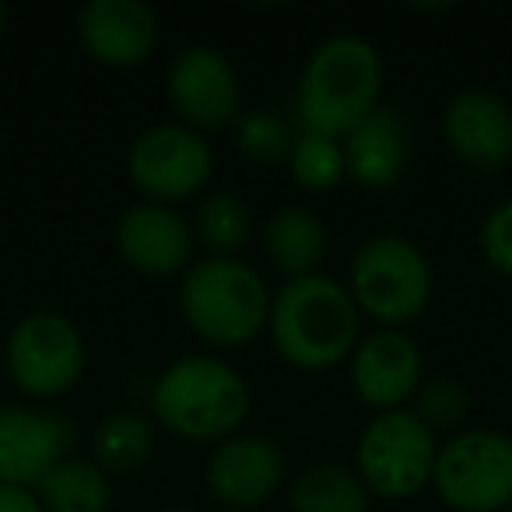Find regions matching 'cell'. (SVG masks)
I'll list each match as a JSON object with an SVG mask.
<instances>
[{
	"label": "cell",
	"mask_w": 512,
	"mask_h": 512,
	"mask_svg": "<svg viewBox=\"0 0 512 512\" xmlns=\"http://www.w3.org/2000/svg\"><path fill=\"white\" fill-rule=\"evenodd\" d=\"M249 386L214 355H183L162 369L151 386V414L186 442H225L249 418Z\"/></svg>",
	"instance_id": "cell-3"
},
{
	"label": "cell",
	"mask_w": 512,
	"mask_h": 512,
	"mask_svg": "<svg viewBox=\"0 0 512 512\" xmlns=\"http://www.w3.org/2000/svg\"><path fill=\"white\" fill-rule=\"evenodd\" d=\"M407 411L418 421H425V428H432L435 435L439 432L456 435L470 414V393L460 379L432 376L418 386V393H414V400L407 404Z\"/></svg>",
	"instance_id": "cell-24"
},
{
	"label": "cell",
	"mask_w": 512,
	"mask_h": 512,
	"mask_svg": "<svg viewBox=\"0 0 512 512\" xmlns=\"http://www.w3.org/2000/svg\"><path fill=\"white\" fill-rule=\"evenodd\" d=\"M74 449V425L39 407H0V484L36 488Z\"/></svg>",
	"instance_id": "cell-14"
},
{
	"label": "cell",
	"mask_w": 512,
	"mask_h": 512,
	"mask_svg": "<svg viewBox=\"0 0 512 512\" xmlns=\"http://www.w3.org/2000/svg\"><path fill=\"white\" fill-rule=\"evenodd\" d=\"M505 512H512V502H509V509H505Z\"/></svg>",
	"instance_id": "cell-31"
},
{
	"label": "cell",
	"mask_w": 512,
	"mask_h": 512,
	"mask_svg": "<svg viewBox=\"0 0 512 512\" xmlns=\"http://www.w3.org/2000/svg\"><path fill=\"white\" fill-rule=\"evenodd\" d=\"M383 95V57L362 36H330L302 64L295 85L299 130L327 137H348Z\"/></svg>",
	"instance_id": "cell-2"
},
{
	"label": "cell",
	"mask_w": 512,
	"mask_h": 512,
	"mask_svg": "<svg viewBox=\"0 0 512 512\" xmlns=\"http://www.w3.org/2000/svg\"><path fill=\"white\" fill-rule=\"evenodd\" d=\"M214 172V151L204 134L183 123H155L141 130L127 151V176L151 204H179L197 197Z\"/></svg>",
	"instance_id": "cell-9"
},
{
	"label": "cell",
	"mask_w": 512,
	"mask_h": 512,
	"mask_svg": "<svg viewBox=\"0 0 512 512\" xmlns=\"http://www.w3.org/2000/svg\"><path fill=\"white\" fill-rule=\"evenodd\" d=\"M288 172L309 193L334 190L348 176L341 141L327 134H313V130H299L292 141V151H288Z\"/></svg>",
	"instance_id": "cell-23"
},
{
	"label": "cell",
	"mask_w": 512,
	"mask_h": 512,
	"mask_svg": "<svg viewBox=\"0 0 512 512\" xmlns=\"http://www.w3.org/2000/svg\"><path fill=\"white\" fill-rule=\"evenodd\" d=\"M74 32L102 67H137L158 46V18L141 0H92L78 11Z\"/></svg>",
	"instance_id": "cell-16"
},
{
	"label": "cell",
	"mask_w": 512,
	"mask_h": 512,
	"mask_svg": "<svg viewBox=\"0 0 512 512\" xmlns=\"http://www.w3.org/2000/svg\"><path fill=\"white\" fill-rule=\"evenodd\" d=\"M348 379L355 397L376 414L400 411L425 383V355L404 330H372L348 358Z\"/></svg>",
	"instance_id": "cell-11"
},
{
	"label": "cell",
	"mask_w": 512,
	"mask_h": 512,
	"mask_svg": "<svg viewBox=\"0 0 512 512\" xmlns=\"http://www.w3.org/2000/svg\"><path fill=\"white\" fill-rule=\"evenodd\" d=\"M432 491L453 512H505L512 502V435L460 428L439 442Z\"/></svg>",
	"instance_id": "cell-7"
},
{
	"label": "cell",
	"mask_w": 512,
	"mask_h": 512,
	"mask_svg": "<svg viewBox=\"0 0 512 512\" xmlns=\"http://www.w3.org/2000/svg\"><path fill=\"white\" fill-rule=\"evenodd\" d=\"M179 309L200 341L242 348L267 330L271 292L239 256H204L179 281Z\"/></svg>",
	"instance_id": "cell-4"
},
{
	"label": "cell",
	"mask_w": 512,
	"mask_h": 512,
	"mask_svg": "<svg viewBox=\"0 0 512 512\" xmlns=\"http://www.w3.org/2000/svg\"><path fill=\"white\" fill-rule=\"evenodd\" d=\"M88 365L81 330L53 309H36L11 327L4 344V369L11 383L36 400H50L78 386Z\"/></svg>",
	"instance_id": "cell-8"
},
{
	"label": "cell",
	"mask_w": 512,
	"mask_h": 512,
	"mask_svg": "<svg viewBox=\"0 0 512 512\" xmlns=\"http://www.w3.org/2000/svg\"><path fill=\"white\" fill-rule=\"evenodd\" d=\"M288 477L285 453L267 435H232L218 442L207 456L204 481L214 502L225 509L253 512L256 505L271 502Z\"/></svg>",
	"instance_id": "cell-12"
},
{
	"label": "cell",
	"mask_w": 512,
	"mask_h": 512,
	"mask_svg": "<svg viewBox=\"0 0 512 512\" xmlns=\"http://www.w3.org/2000/svg\"><path fill=\"white\" fill-rule=\"evenodd\" d=\"M32 491L43 512H109L113 505V477L85 456L60 460Z\"/></svg>",
	"instance_id": "cell-19"
},
{
	"label": "cell",
	"mask_w": 512,
	"mask_h": 512,
	"mask_svg": "<svg viewBox=\"0 0 512 512\" xmlns=\"http://www.w3.org/2000/svg\"><path fill=\"white\" fill-rule=\"evenodd\" d=\"M344 169L365 190H390L407 169V127L390 106L369 113L348 137H341Z\"/></svg>",
	"instance_id": "cell-17"
},
{
	"label": "cell",
	"mask_w": 512,
	"mask_h": 512,
	"mask_svg": "<svg viewBox=\"0 0 512 512\" xmlns=\"http://www.w3.org/2000/svg\"><path fill=\"white\" fill-rule=\"evenodd\" d=\"M292 512H369L372 495L362 477L341 463H316L288 484Z\"/></svg>",
	"instance_id": "cell-21"
},
{
	"label": "cell",
	"mask_w": 512,
	"mask_h": 512,
	"mask_svg": "<svg viewBox=\"0 0 512 512\" xmlns=\"http://www.w3.org/2000/svg\"><path fill=\"white\" fill-rule=\"evenodd\" d=\"M477 242H481V253L491 271H498L502 278L512 281V200L491 207Z\"/></svg>",
	"instance_id": "cell-26"
},
{
	"label": "cell",
	"mask_w": 512,
	"mask_h": 512,
	"mask_svg": "<svg viewBox=\"0 0 512 512\" xmlns=\"http://www.w3.org/2000/svg\"><path fill=\"white\" fill-rule=\"evenodd\" d=\"M225 512H242V509H225Z\"/></svg>",
	"instance_id": "cell-30"
},
{
	"label": "cell",
	"mask_w": 512,
	"mask_h": 512,
	"mask_svg": "<svg viewBox=\"0 0 512 512\" xmlns=\"http://www.w3.org/2000/svg\"><path fill=\"white\" fill-rule=\"evenodd\" d=\"M327 246V228H323L320 214H313L309 207H281L264 225L267 260L285 281L320 274L323 260H327Z\"/></svg>",
	"instance_id": "cell-18"
},
{
	"label": "cell",
	"mask_w": 512,
	"mask_h": 512,
	"mask_svg": "<svg viewBox=\"0 0 512 512\" xmlns=\"http://www.w3.org/2000/svg\"><path fill=\"white\" fill-rule=\"evenodd\" d=\"M432 264L404 235H372L355 249L348 267V292L358 313L383 330L414 323L432 302Z\"/></svg>",
	"instance_id": "cell-5"
},
{
	"label": "cell",
	"mask_w": 512,
	"mask_h": 512,
	"mask_svg": "<svg viewBox=\"0 0 512 512\" xmlns=\"http://www.w3.org/2000/svg\"><path fill=\"white\" fill-rule=\"evenodd\" d=\"M155 453V425L137 411H116L92 432V460L109 477H130L148 467Z\"/></svg>",
	"instance_id": "cell-20"
},
{
	"label": "cell",
	"mask_w": 512,
	"mask_h": 512,
	"mask_svg": "<svg viewBox=\"0 0 512 512\" xmlns=\"http://www.w3.org/2000/svg\"><path fill=\"white\" fill-rule=\"evenodd\" d=\"M165 92L179 113V123L197 134L225 130L242 116L239 74L214 46H186L183 53H176Z\"/></svg>",
	"instance_id": "cell-10"
},
{
	"label": "cell",
	"mask_w": 512,
	"mask_h": 512,
	"mask_svg": "<svg viewBox=\"0 0 512 512\" xmlns=\"http://www.w3.org/2000/svg\"><path fill=\"white\" fill-rule=\"evenodd\" d=\"M442 137L463 165L498 172L512 162V109L495 92L470 88L442 109Z\"/></svg>",
	"instance_id": "cell-15"
},
{
	"label": "cell",
	"mask_w": 512,
	"mask_h": 512,
	"mask_svg": "<svg viewBox=\"0 0 512 512\" xmlns=\"http://www.w3.org/2000/svg\"><path fill=\"white\" fill-rule=\"evenodd\" d=\"M253 235V214L239 193H211L200 200L193 218V239L207 256H235Z\"/></svg>",
	"instance_id": "cell-22"
},
{
	"label": "cell",
	"mask_w": 512,
	"mask_h": 512,
	"mask_svg": "<svg viewBox=\"0 0 512 512\" xmlns=\"http://www.w3.org/2000/svg\"><path fill=\"white\" fill-rule=\"evenodd\" d=\"M4 29H8V15H4V8H0V39H4Z\"/></svg>",
	"instance_id": "cell-29"
},
{
	"label": "cell",
	"mask_w": 512,
	"mask_h": 512,
	"mask_svg": "<svg viewBox=\"0 0 512 512\" xmlns=\"http://www.w3.org/2000/svg\"><path fill=\"white\" fill-rule=\"evenodd\" d=\"M0 512H43L36 491L15 488V484H0Z\"/></svg>",
	"instance_id": "cell-27"
},
{
	"label": "cell",
	"mask_w": 512,
	"mask_h": 512,
	"mask_svg": "<svg viewBox=\"0 0 512 512\" xmlns=\"http://www.w3.org/2000/svg\"><path fill=\"white\" fill-rule=\"evenodd\" d=\"M116 253L130 271L144 278H176L193 267V225L179 211L165 204H141L127 207L116 221Z\"/></svg>",
	"instance_id": "cell-13"
},
{
	"label": "cell",
	"mask_w": 512,
	"mask_h": 512,
	"mask_svg": "<svg viewBox=\"0 0 512 512\" xmlns=\"http://www.w3.org/2000/svg\"><path fill=\"white\" fill-rule=\"evenodd\" d=\"M162 512H197V509H190V505H165Z\"/></svg>",
	"instance_id": "cell-28"
},
{
	"label": "cell",
	"mask_w": 512,
	"mask_h": 512,
	"mask_svg": "<svg viewBox=\"0 0 512 512\" xmlns=\"http://www.w3.org/2000/svg\"><path fill=\"white\" fill-rule=\"evenodd\" d=\"M292 127L274 109H249L235 120V144L256 165H281L292 151Z\"/></svg>",
	"instance_id": "cell-25"
},
{
	"label": "cell",
	"mask_w": 512,
	"mask_h": 512,
	"mask_svg": "<svg viewBox=\"0 0 512 512\" xmlns=\"http://www.w3.org/2000/svg\"><path fill=\"white\" fill-rule=\"evenodd\" d=\"M267 334L285 365L299 372H330L348 362L362 341V313L348 285L330 274L285 281L271 295Z\"/></svg>",
	"instance_id": "cell-1"
},
{
	"label": "cell",
	"mask_w": 512,
	"mask_h": 512,
	"mask_svg": "<svg viewBox=\"0 0 512 512\" xmlns=\"http://www.w3.org/2000/svg\"><path fill=\"white\" fill-rule=\"evenodd\" d=\"M435 456H439L435 432L407 407H400V411L376 414L362 428L355 446V474L362 477L372 498L404 502L432 488Z\"/></svg>",
	"instance_id": "cell-6"
}]
</instances>
